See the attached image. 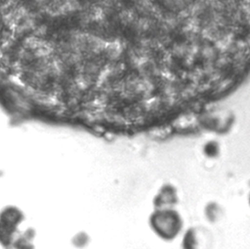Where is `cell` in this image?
Listing matches in <instances>:
<instances>
[{"label": "cell", "mask_w": 250, "mask_h": 249, "mask_svg": "<svg viewBox=\"0 0 250 249\" xmlns=\"http://www.w3.org/2000/svg\"><path fill=\"white\" fill-rule=\"evenodd\" d=\"M134 19V13L130 10H124L120 13V20L125 24L131 23Z\"/></svg>", "instance_id": "1"}]
</instances>
